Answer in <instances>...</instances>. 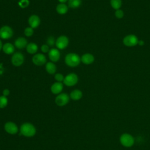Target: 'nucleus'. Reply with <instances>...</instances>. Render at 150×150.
<instances>
[{
    "mask_svg": "<svg viewBox=\"0 0 150 150\" xmlns=\"http://www.w3.org/2000/svg\"><path fill=\"white\" fill-rule=\"evenodd\" d=\"M18 4L21 8H26L29 5V1L28 0H21L18 2Z\"/></svg>",
    "mask_w": 150,
    "mask_h": 150,
    "instance_id": "a878e982",
    "label": "nucleus"
},
{
    "mask_svg": "<svg viewBox=\"0 0 150 150\" xmlns=\"http://www.w3.org/2000/svg\"><path fill=\"white\" fill-rule=\"evenodd\" d=\"M46 71L50 74H53L56 71V66L53 62H47L45 66Z\"/></svg>",
    "mask_w": 150,
    "mask_h": 150,
    "instance_id": "6ab92c4d",
    "label": "nucleus"
},
{
    "mask_svg": "<svg viewBox=\"0 0 150 150\" xmlns=\"http://www.w3.org/2000/svg\"><path fill=\"white\" fill-rule=\"evenodd\" d=\"M24 62V56L21 52H16L12 56L11 63L15 66H21Z\"/></svg>",
    "mask_w": 150,
    "mask_h": 150,
    "instance_id": "423d86ee",
    "label": "nucleus"
},
{
    "mask_svg": "<svg viewBox=\"0 0 150 150\" xmlns=\"http://www.w3.org/2000/svg\"><path fill=\"white\" fill-rule=\"evenodd\" d=\"M115 16L117 18H122L123 16H124V13H123V11L121 9H118V10H116L115 12Z\"/></svg>",
    "mask_w": 150,
    "mask_h": 150,
    "instance_id": "c85d7f7f",
    "label": "nucleus"
},
{
    "mask_svg": "<svg viewBox=\"0 0 150 150\" xmlns=\"http://www.w3.org/2000/svg\"><path fill=\"white\" fill-rule=\"evenodd\" d=\"M82 96H83L82 92L80 90H78V89L74 90L73 91H72L70 93V97L72 100H75V101L79 100L80 99H81Z\"/></svg>",
    "mask_w": 150,
    "mask_h": 150,
    "instance_id": "a211bd4d",
    "label": "nucleus"
},
{
    "mask_svg": "<svg viewBox=\"0 0 150 150\" xmlns=\"http://www.w3.org/2000/svg\"><path fill=\"white\" fill-rule=\"evenodd\" d=\"M3 45H2V42L1 41V40H0V50H1V49H2Z\"/></svg>",
    "mask_w": 150,
    "mask_h": 150,
    "instance_id": "72a5a7b5",
    "label": "nucleus"
},
{
    "mask_svg": "<svg viewBox=\"0 0 150 150\" xmlns=\"http://www.w3.org/2000/svg\"><path fill=\"white\" fill-rule=\"evenodd\" d=\"M59 2L62 3V4H64L65 2H66L68 0H58Z\"/></svg>",
    "mask_w": 150,
    "mask_h": 150,
    "instance_id": "473e14b6",
    "label": "nucleus"
},
{
    "mask_svg": "<svg viewBox=\"0 0 150 150\" xmlns=\"http://www.w3.org/2000/svg\"><path fill=\"white\" fill-rule=\"evenodd\" d=\"M8 103V100L6 97L4 96H0V108H5Z\"/></svg>",
    "mask_w": 150,
    "mask_h": 150,
    "instance_id": "b1692460",
    "label": "nucleus"
},
{
    "mask_svg": "<svg viewBox=\"0 0 150 150\" xmlns=\"http://www.w3.org/2000/svg\"><path fill=\"white\" fill-rule=\"evenodd\" d=\"M36 132L35 127L29 122L23 123L20 127L21 134L26 137H33Z\"/></svg>",
    "mask_w": 150,
    "mask_h": 150,
    "instance_id": "f257e3e1",
    "label": "nucleus"
},
{
    "mask_svg": "<svg viewBox=\"0 0 150 150\" xmlns=\"http://www.w3.org/2000/svg\"><path fill=\"white\" fill-rule=\"evenodd\" d=\"M48 56L51 61L53 62H56L60 59V53L57 49L52 48L49 50Z\"/></svg>",
    "mask_w": 150,
    "mask_h": 150,
    "instance_id": "f8f14e48",
    "label": "nucleus"
},
{
    "mask_svg": "<svg viewBox=\"0 0 150 150\" xmlns=\"http://www.w3.org/2000/svg\"><path fill=\"white\" fill-rule=\"evenodd\" d=\"M2 94H3V96L6 97V96H8L9 95V94H10V91H9L8 89H7V88L4 89V90H3V91H2Z\"/></svg>",
    "mask_w": 150,
    "mask_h": 150,
    "instance_id": "7c9ffc66",
    "label": "nucleus"
},
{
    "mask_svg": "<svg viewBox=\"0 0 150 150\" xmlns=\"http://www.w3.org/2000/svg\"><path fill=\"white\" fill-rule=\"evenodd\" d=\"M56 11L60 15L65 14L68 11V6L65 4H59L56 6Z\"/></svg>",
    "mask_w": 150,
    "mask_h": 150,
    "instance_id": "412c9836",
    "label": "nucleus"
},
{
    "mask_svg": "<svg viewBox=\"0 0 150 150\" xmlns=\"http://www.w3.org/2000/svg\"><path fill=\"white\" fill-rule=\"evenodd\" d=\"M5 131L9 134H16L18 132V128L17 125L12 121H8L5 123L4 125Z\"/></svg>",
    "mask_w": 150,
    "mask_h": 150,
    "instance_id": "9d476101",
    "label": "nucleus"
},
{
    "mask_svg": "<svg viewBox=\"0 0 150 150\" xmlns=\"http://www.w3.org/2000/svg\"><path fill=\"white\" fill-rule=\"evenodd\" d=\"M2 50L5 54H11L14 52L15 47L11 43H6L4 45H3Z\"/></svg>",
    "mask_w": 150,
    "mask_h": 150,
    "instance_id": "f3484780",
    "label": "nucleus"
},
{
    "mask_svg": "<svg viewBox=\"0 0 150 150\" xmlns=\"http://www.w3.org/2000/svg\"><path fill=\"white\" fill-rule=\"evenodd\" d=\"M41 50L43 53H47L49 52V46L47 45H43L41 46Z\"/></svg>",
    "mask_w": 150,
    "mask_h": 150,
    "instance_id": "c756f323",
    "label": "nucleus"
},
{
    "mask_svg": "<svg viewBox=\"0 0 150 150\" xmlns=\"http://www.w3.org/2000/svg\"><path fill=\"white\" fill-rule=\"evenodd\" d=\"M28 45V42L25 38L19 37L17 38L15 41V46L19 49H22L26 47Z\"/></svg>",
    "mask_w": 150,
    "mask_h": 150,
    "instance_id": "2eb2a0df",
    "label": "nucleus"
},
{
    "mask_svg": "<svg viewBox=\"0 0 150 150\" xmlns=\"http://www.w3.org/2000/svg\"><path fill=\"white\" fill-rule=\"evenodd\" d=\"M28 23L30 27L32 28H36L40 23V18L36 15H32L29 18Z\"/></svg>",
    "mask_w": 150,
    "mask_h": 150,
    "instance_id": "ddd939ff",
    "label": "nucleus"
},
{
    "mask_svg": "<svg viewBox=\"0 0 150 150\" xmlns=\"http://www.w3.org/2000/svg\"><path fill=\"white\" fill-rule=\"evenodd\" d=\"M26 49L27 52L29 54H35L38 51V47L35 43H29L26 46Z\"/></svg>",
    "mask_w": 150,
    "mask_h": 150,
    "instance_id": "aec40b11",
    "label": "nucleus"
},
{
    "mask_svg": "<svg viewBox=\"0 0 150 150\" xmlns=\"http://www.w3.org/2000/svg\"><path fill=\"white\" fill-rule=\"evenodd\" d=\"M54 79L57 82H62L64 79V77L61 73H57L54 76Z\"/></svg>",
    "mask_w": 150,
    "mask_h": 150,
    "instance_id": "cd10ccee",
    "label": "nucleus"
},
{
    "mask_svg": "<svg viewBox=\"0 0 150 150\" xmlns=\"http://www.w3.org/2000/svg\"><path fill=\"white\" fill-rule=\"evenodd\" d=\"M69 39L67 36L64 35H62L60 36L56 40L55 45L58 49H64L69 45Z\"/></svg>",
    "mask_w": 150,
    "mask_h": 150,
    "instance_id": "0eeeda50",
    "label": "nucleus"
},
{
    "mask_svg": "<svg viewBox=\"0 0 150 150\" xmlns=\"http://www.w3.org/2000/svg\"><path fill=\"white\" fill-rule=\"evenodd\" d=\"M81 61L85 64H90L94 61V57L90 53H85L81 56Z\"/></svg>",
    "mask_w": 150,
    "mask_h": 150,
    "instance_id": "dca6fc26",
    "label": "nucleus"
},
{
    "mask_svg": "<svg viewBox=\"0 0 150 150\" xmlns=\"http://www.w3.org/2000/svg\"><path fill=\"white\" fill-rule=\"evenodd\" d=\"M78 82V76L74 73H71L67 74L63 80V83L66 86L71 87L76 85Z\"/></svg>",
    "mask_w": 150,
    "mask_h": 150,
    "instance_id": "20e7f679",
    "label": "nucleus"
},
{
    "mask_svg": "<svg viewBox=\"0 0 150 150\" xmlns=\"http://www.w3.org/2000/svg\"><path fill=\"white\" fill-rule=\"evenodd\" d=\"M64 61L68 66L74 67L79 65L81 62V58L76 53H70L66 56Z\"/></svg>",
    "mask_w": 150,
    "mask_h": 150,
    "instance_id": "f03ea898",
    "label": "nucleus"
},
{
    "mask_svg": "<svg viewBox=\"0 0 150 150\" xmlns=\"http://www.w3.org/2000/svg\"><path fill=\"white\" fill-rule=\"evenodd\" d=\"M63 85L62 83V82H56L54 83L51 87L50 90L52 93L54 94H59L63 90Z\"/></svg>",
    "mask_w": 150,
    "mask_h": 150,
    "instance_id": "4468645a",
    "label": "nucleus"
},
{
    "mask_svg": "<svg viewBox=\"0 0 150 150\" xmlns=\"http://www.w3.org/2000/svg\"><path fill=\"white\" fill-rule=\"evenodd\" d=\"M13 30L9 26L5 25L0 28V38L2 39H10L13 36Z\"/></svg>",
    "mask_w": 150,
    "mask_h": 150,
    "instance_id": "39448f33",
    "label": "nucleus"
},
{
    "mask_svg": "<svg viewBox=\"0 0 150 150\" xmlns=\"http://www.w3.org/2000/svg\"><path fill=\"white\" fill-rule=\"evenodd\" d=\"M24 34L26 36L30 37L33 34V29L31 27H28L24 30Z\"/></svg>",
    "mask_w": 150,
    "mask_h": 150,
    "instance_id": "393cba45",
    "label": "nucleus"
},
{
    "mask_svg": "<svg viewBox=\"0 0 150 150\" xmlns=\"http://www.w3.org/2000/svg\"><path fill=\"white\" fill-rule=\"evenodd\" d=\"M47 45L49 46H53L56 42H55V39L53 37V36H49L47 39Z\"/></svg>",
    "mask_w": 150,
    "mask_h": 150,
    "instance_id": "bb28decb",
    "label": "nucleus"
},
{
    "mask_svg": "<svg viewBox=\"0 0 150 150\" xmlns=\"http://www.w3.org/2000/svg\"><path fill=\"white\" fill-rule=\"evenodd\" d=\"M81 4V0H68V5L71 8H77Z\"/></svg>",
    "mask_w": 150,
    "mask_h": 150,
    "instance_id": "4be33fe9",
    "label": "nucleus"
},
{
    "mask_svg": "<svg viewBox=\"0 0 150 150\" xmlns=\"http://www.w3.org/2000/svg\"><path fill=\"white\" fill-rule=\"evenodd\" d=\"M138 39L134 35H129L126 36L123 39L124 44L129 47H132L138 44Z\"/></svg>",
    "mask_w": 150,
    "mask_h": 150,
    "instance_id": "1a4fd4ad",
    "label": "nucleus"
},
{
    "mask_svg": "<svg viewBox=\"0 0 150 150\" xmlns=\"http://www.w3.org/2000/svg\"><path fill=\"white\" fill-rule=\"evenodd\" d=\"M33 63L37 66H42L46 62V56L42 53L35 54L32 57Z\"/></svg>",
    "mask_w": 150,
    "mask_h": 150,
    "instance_id": "9b49d317",
    "label": "nucleus"
},
{
    "mask_svg": "<svg viewBox=\"0 0 150 150\" xmlns=\"http://www.w3.org/2000/svg\"><path fill=\"white\" fill-rule=\"evenodd\" d=\"M69 101V96L66 93H60L57 95L55 98L56 104L62 107L66 105Z\"/></svg>",
    "mask_w": 150,
    "mask_h": 150,
    "instance_id": "6e6552de",
    "label": "nucleus"
},
{
    "mask_svg": "<svg viewBox=\"0 0 150 150\" xmlns=\"http://www.w3.org/2000/svg\"><path fill=\"white\" fill-rule=\"evenodd\" d=\"M110 4L111 6L114 9L118 10V9H120V8L122 5V1L121 0H111Z\"/></svg>",
    "mask_w": 150,
    "mask_h": 150,
    "instance_id": "5701e85b",
    "label": "nucleus"
},
{
    "mask_svg": "<svg viewBox=\"0 0 150 150\" xmlns=\"http://www.w3.org/2000/svg\"><path fill=\"white\" fill-rule=\"evenodd\" d=\"M121 144L127 148L131 147L135 143L134 138L129 134L124 133L122 134L120 138Z\"/></svg>",
    "mask_w": 150,
    "mask_h": 150,
    "instance_id": "7ed1b4c3",
    "label": "nucleus"
},
{
    "mask_svg": "<svg viewBox=\"0 0 150 150\" xmlns=\"http://www.w3.org/2000/svg\"><path fill=\"white\" fill-rule=\"evenodd\" d=\"M138 44H139L140 46H142L144 45V42L142 40H138Z\"/></svg>",
    "mask_w": 150,
    "mask_h": 150,
    "instance_id": "2f4dec72",
    "label": "nucleus"
}]
</instances>
